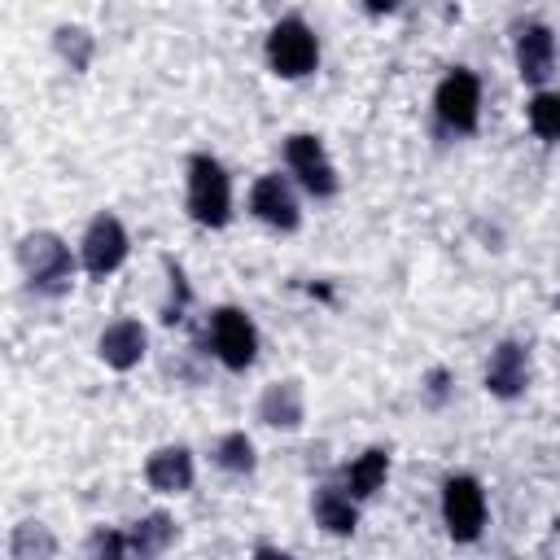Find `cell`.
I'll use <instances>...</instances> for the list:
<instances>
[{"label": "cell", "mask_w": 560, "mask_h": 560, "mask_svg": "<svg viewBox=\"0 0 560 560\" xmlns=\"http://www.w3.org/2000/svg\"><path fill=\"white\" fill-rule=\"evenodd\" d=\"M179 542V525L171 512H144L127 525V547L136 560H158Z\"/></svg>", "instance_id": "cell-17"}, {"label": "cell", "mask_w": 560, "mask_h": 560, "mask_svg": "<svg viewBox=\"0 0 560 560\" xmlns=\"http://www.w3.org/2000/svg\"><path fill=\"white\" fill-rule=\"evenodd\" d=\"M184 210L197 228H228L232 223V175L214 153H188L184 162Z\"/></svg>", "instance_id": "cell-2"}, {"label": "cell", "mask_w": 560, "mask_h": 560, "mask_svg": "<svg viewBox=\"0 0 560 560\" xmlns=\"http://www.w3.org/2000/svg\"><path fill=\"white\" fill-rule=\"evenodd\" d=\"M433 118L446 136H472L481 127V74L451 66L433 88Z\"/></svg>", "instance_id": "cell-6"}, {"label": "cell", "mask_w": 560, "mask_h": 560, "mask_svg": "<svg viewBox=\"0 0 560 560\" xmlns=\"http://www.w3.org/2000/svg\"><path fill=\"white\" fill-rule=\"evenodd\" d=\"M254 416H258L267 429L298 433V429L306 424V389H302V381L284 376V381L262 385V394H258V402H254Z\"/></svg>", "instance_id": "cell-14"}, {"label": "cell", "mask_w": 560, "mask_h": 560, "mask_svg": "<svg viewBox=\"0 0 560 560\" xmlns=\"http://www.w3.org/2000/svg\"><path fill=\"white\" fill-rule=\"evenodd\" d=\"M149 354V328L136 315H118L96 332V359L114 372H131L140 368Z\"/></svg>", "instance_id": "cell-12"}, {"label": "cell", "mask_w": 560, "mask_h": 560, "mask_svg": "<svg viewBox=\"0 0 560 560\" xmlns=\"http://www.w3.org/2000/svg\"><path fill=\"white\" fill-rule=\"evenodd\" d=\"M311 521L332 534V538H350L359 529V503L346 494V486H315L311 494Z\"/></svg>", "instance_id": "cell-15"}, {"label": "cell", "mask_w": 560, "mask_h": 560, "mask_svg": "<svg viewBox=\"0 0 560 560\" xmlns=\"http://www.w3.org/2000/svg\"><path fill=\"white\" fill-rule=\"evenodd\" d=\"M18 267H22V280L35 298H66L74 289V276H79V254L66 245V236H57L52 228H35L26 236H18Z\"/></svg>", "instance_id": "cell-1"}, {"label": "cell", "mask_w": 560, "mask_h": 560, "mask_svg": "<svg viewBox=\"0 0 560 560\" xmlns=\"http://www.w3.org/2000/svg\"><path fill=\"white\" fill-rule=\"evenodd\" d=\"M52 52H57V61H61L66 70L83 74V70L92 66V57H96V39H92L88 26L61 22V26H52Z\"/></svg>", "instance_id": "cell-20"}, {"label": "cell", "mask_w": 560, "mask_h": 560, "mask_svg": "<svg viewBox=\"0 0 560 560\" xmlns=\"http://www.w3.org/2000/svg\"><path fill=\"white\" fill-rule=\"evenodd\" d=\"M249 214L258 223H267L271 232H298L302 228V201H298V184L280 171H267L249 184Z\"/></svg>", "instance_id": "cell-9"}, {"label": "cell", "mask_w": 560, "mask_h": 560, "mask_svg": "<svg viewBox=\"0 0 560 560\" xmlns=\"http://www.w3.org/2000/svg\"><path fill=\"white\" fill-rule=\"evenodd\" d=\"M284 166H289V179L306 192V197H315V201H328V197H337V188H341V175H337V162L328 158V149H324V140L315 136V131H293V136H284Z\"/></svg>", "instance_id": "cell-7"}, {"label": "cell", "mask_w": 560, "mask_h": 560, "mask_svg": "<svg viewBox=\"0 0 560 560\" xmlns=\"http://www.w3.org/2000/svg\"><path fill=\"white\" fill-rule=\"evenodd\" d=\"M210 459H214V468L228 472V477H249V472L258 468V446H254V438H249L245 429H228V433L214 438Z\"/></svg>", "instance_id": "cell-19"}, {"label": "cell", "mask_w": 560, "mask_h": 560, "mask_svg": "<svg viewBox=\"0 0 560 560\" xmlns=\"http://www.w3.org/2000/svg\"><path fill=\"white\" fill-rule=\"evenodd\" d=\"M144 481L153 494H188L192 481H197V459L184 442H166V446H153L149 459H144Z\"/></svg>", "instance_id": "cell-13"}, {"label": "cell", "mask_w": 560, "mask_h": 560, "mask_svg": "<svg viewBox=\"0 0 560 560\" xmlns=\"http://www.w3.org/2000/svg\"><path fill=\"white\" fill-rule=\"evenodd\" d=\"M451 381H455V376H451V368H433V372L420 381L424 402H429V407H442V402L451 398Z\"/></svg>", "instance_id": "cell-24"}, {"label": "cell", "mask_w": 560, "mask_h": 560, "mask_svg": "<svg viewBox=\"0 0 560 560\" xmlns=\"http://www.w3.org/2000/svg\"><path fill=\"white\" fill-rule=\"evenodd\" d=\"M556 31L547 22H525L516 26V39H512V61H516V74L521 83H529L534 92L547 88V79L556 74Z\"/></svg>", "instance_id": "cell-11"}, {"label": "cell", "mask_w": 560, "mask_h": 560, "mask_svg": "<svg viewBox=\"0 0 560 560\" xmlns=\"http://www.w3.org/2000/svg\"><path fill=\"white\" fill-rule=\"evenodd\" d=\"M385 481H389V451H385V446L359 451V455L346 464V472H341V486H346V494H350L354 503L376 499V494L385 490Z\"/></svg>", "instance_id": "cell-16"}, {"label": "cell", "mask_w": 560, "mask_h": 560, "mask_svg": "<svg viewBox=\"0 0 560 560\" xmlns=\"http://www.w3.org/2000/svg\"><path fill=\"white\" fill-rule=\"evenodd\" d=\"M438 512H442V525L451 534V542L468 547L486 534V521H490V499H486V486L472 477V472H451L442 481V494H438Z\"/></svg>", "instance_id": "cell-5"}, {"label": "cell", "mask_w": 560, "mask_h": 560, "mask_svg": "<svg viewBox=\"0 0 560 560\" xmlns=\"http://www.w3.org/2000/svg\"><path fill=\"white\" fill-rule=\"evenodd\" d=\"M57 534L39 516H22L9 529V560H57Z\"/></svg>", "instance_id": "cell-18"}, {"label": "cell", "mask_w": 560, "mask_h": 560, "mask_svg": "<svg viewBox=\"0 0 560 560\" xmlns=\"http://www.w3.org/2000/svg\"><path fill=\"white\" fill-rule=\"evenodd\" d=\"M162 271H166V302H162V324H179L184 311L192 306V284L179 267V258H162Z\"/></svg>", "instance_id": "cell-22"}, {"label": "cell", "mask_w": 560, "mask_h": 560, "mask_svg": "<svg viewBox=\"0 0 560 560\" xmlns=\"http://www.w3.org/2000/svg\"><path fill=\"white\" fill-rule=\"evenodd\" d=\"M206 341H210V359L228 372H249L258 363V346H262L254 315L232 302H223L206 315Z\"/></svg>", "instance_id": "cell-4"}, {"label": "cell", "mask_w": 560, "mask_h": 560, "mask_svg": "<svg viewBox=\"0 0 560 560\" xmlns=\"http://www.w3.org/2000/svg\"><path fill=\"white\" fill-rule=\"evenodd\" d=\"M131 254V236H127V223L114 214V210H96L79 236V267L92 276V280H105L114 276Z\"/></svg>", "instance_id": "cell-8"}, {"label": "cell", "mask_w": 560, "mask_h": 560, "mask_svg": "<svg viewBox=\"0 0 560 560\" xmlns=\"http://www.w3.org/2000/svg\"><path fill=\"white\" fill-rule=\"evenodd\" d=\"M254 560H293L284 547H276V542H258L254 547Z\"/></svg>", "instance_id": "cell-25"}, {"label": "cell", "mask_w": 560, "mask_h": 560, "mask_svg": "<svg viewBox=\"0 0 560 560\" xmlns=\"http://www.w3.org/2000/svg\"><path fill=\"white\" fill-rule=\"evenodd\" d=\"M525 122L542 144H560V92L542 88L525 101Z\"/></svg>", "instance_id": "cell-21"}, {"label": "cell", "mask_w": 560, "mask_h": 560, "mask_svg": "<svg viewBox=\"0 0 560 560\" xmlns=\"http://www.w3.org/2000/svg\"><path fill=\"white\" fill-rule=\"evenodd\" d=\"M88 560H136L131 547H127V529L96 525V529L88 534Z\"/></svg>", "instance_id": "cell-23"}, {"label": "cell", "mask_w": 560, "mask_h": 560, "mask_svg": "<svg viewBox=\"0 0 560 560\" xmlns=\"http://www.w3.org/2000/svg\"><path fill=\"white\" fill-rule=\"evenodd\" d=\"M481 385H486L490 398H499V402H516V398L529 389V346L516 341V337L494 341L490 354H486Z\"/></svg>", "instance_id": "cell-10"}, {"label": "cell", "mask_w": 560, "mask_h": 560, "mask_svg": "<svg viewBox=\"0 0 560 560\" xmlns=\"http://www.w3.org/2000/svg\"><path fill=\"white\" fill-rule=\"evenodd\" d=\"M262 61L276 79H311L319 70V35L302 13H284L271 22L267 39H262Z\"/></svg>", "instance_id": "cell-3"}]
</instances>
